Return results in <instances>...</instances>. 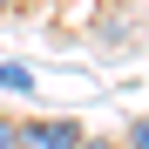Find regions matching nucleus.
<instances>
[{
    "label": "nucleus",
    "instance_id": "f257e3e1",
    "mask_svg": "<svg viewBox=\"0 0 149 149\" xmlns=\"http://www.w3.org/2000/svg\"><path fill=\"white\" fill-rule=\"evenodd\" d=\"M14 149H81V122H74V115H34V122H14Z\"/></svg>",
    "mask_w": 149,
    "mask_h": 149
},
{
    "label": "nucleus",
    "instance_id": "f03ea898",
    "mask_svg": "<svg viewBox=\"0 0 149 149\" xmlns=\"http://www.w3.org/2000/svg\"><path fill=\"white\" fill-rule=\"evenodd\" d=\"M0 88H14V95H20V88H34V74L20 68V61H0Z\"/></svg>",
    "mask_w": 149,
    "mask_h": 149
},
{
    "label": "nucleus",
    "instance_id": "7ed1b4c3",
    "mask_svg": "<svg viewBox=\"0 0 149 149\" xmlns=\"http://www.w3.org/2000/svg\"><path fill=\"white\" fill-rule=\"evenodd\" d=\"M129 149H149V115H142L136 129H129Z\"/></svg>",
    "mask_w": 149,
    "mask_h": 149
},
{
    "label": "nucleus",
    "instance_id": "20e7f679",
    "mask_svg": "<svg viewBox=\"0 0 149 149\" xmlns=\"http://www.w3.org/2000/svg\"><path fill=\"white\" fill-rule=\"evenodd\" d=\"M0 149H14V115H0Z\"/></svg>",
    "mask_w": 149,
    "mask_h": 149
},
{
    "label": "nucleus",
    "instance_id": "39448f33",
    "mask_svg": "<svg viewBox=\"0 0 149 149\" xmlns=\"http://www.w3.org/2000/svg\"><path fill=\"white\" fill-rule=\"evenodd\" d=\"M81 149H109V142H88V136H81Z\"/></svg>",
    "mask_w": 149,
    "mask_h": 149
},
{
    "label": "nucleus",
    "instance_id": "423d86ee",
    "mask_svg": "<svg viewBox=\"0 0 149 149\" xmlns=\"http://www.w3.org/2000/svg\"><path fill=\"white\" fill-rule=\"evenodd\" d=\"M7 7H14V0H0V14H7Z\"/></svg>",
    "mask_w": 149,
    "mask_h": 149
}]
</instances>
